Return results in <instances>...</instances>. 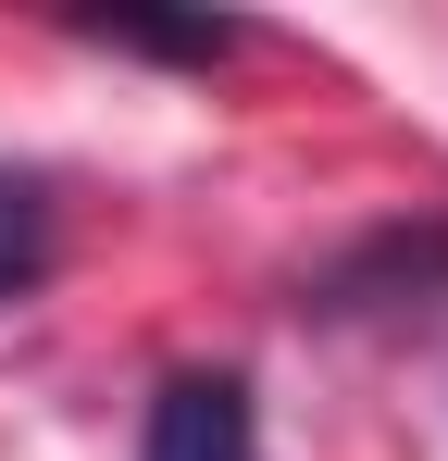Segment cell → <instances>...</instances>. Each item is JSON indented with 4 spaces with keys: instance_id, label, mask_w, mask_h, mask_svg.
I'll return each mask as SVG.
<instances>
[{
    "instance_id": "obj_2",
    "label": "cell",
    "mask_w": 448,
    "mask_h": 461,
    "mask_svg": "<svg viewBox=\"0 0 448 461\" xmlns=\"http://www.w3.org/2000/svg\"><path fill=\"white\" fill-rule=\"evenodd\" d=\"M38 275H50V187L0 162V300L38 287Z\"/></svg>"
},
{
    "instance_id": "obj_1",
    "label": "cell",
    "mask_w": 448,
    "mask_h": 461,
    "mask_svg": "<svg viewBox=\"0 0 448 461\" xmlns=\"http://www.w3.org/2000/svg\"><path fill=\"white\" fill-rule=\"evenodd\" d=\"M138 461H262V411H249V375H175L149 399Z\"/></svg>"
},
{
    "instance_id": "obj_3",
    "label": "cell",
    "mask_w": 448,
    "mask_h": 461,
    "mask_svg": "<svg viewBox=\"0 0 448 461\" xmlns=\"http://www.w3.org/2000/svg\"><path fill=\"white\" fill-rule=\"evenodd\" d=\"M87 38L100 50H162V63H224L237 50V25H149V13H100Z\"/></svg>"
}]
</instances>
